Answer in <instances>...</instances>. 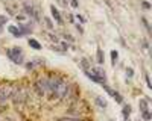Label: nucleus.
<instances>
[{"label": "nucleus", "mask_w": 152, "mask_h": 121, "mask_svg": "<svg viewBox=\"0 0 152 121\" xmlns=\"http://www.w3.org/2000/svg\"><path fill=\"white\" fill-rule=\"evenodd\" d=\"M96 56H97V62H99V64H104V52L100 50V48H97Z\"/></svg>", "instance_id": "nucleus-10"}, {"label": "nucleus", "mask_w": 152, "mask_h": 121, "mask_svg": "<svg viewBox=\"0 0 152 121\" xmlns=\"http://www.w3.org/2000/svg\"><path fill=\"white\" fill-rule=\"evenodd\" d=\"M6 55H8V58L12 60V62H15V64H21L23 62V52H21L20 47H11V48H8Z\"/></svg>", "instance_id": "nucleus-3"}, {"label": "nucleus", "mask_w": 152, "mask_h": 121, "mask_svg": "<svg viewBox=\"0 0 152 121\" xmlns=\"http://www.w3.org/2000/svg\"><path fill=\"white\" fill-rule=\"evenodd\" d=\"M50 11H52V17L56 20V23H58V24H62V18H61V15H59V11H58L53 5L50 6Z\"/></svg>", "instance_id": "nucleus-4"}, {"label": "nucleus", "mask_w": 152, "mask_h": 121, "mask_svg": "<svg viewBox=\"0 0 152 121\" xmlns=\"http://www.w3.org/2000/svg\"><path fill=\"white\" fill-rule=\"evenodd\" d=\"M9 95H11V89H6V88L0 89V102L8 100V99H9Z\"/></svg>", "instance_id": "nucleus-5"}, {"label": "nucleus", "mask_w": 152, "mask_h": 121, "mask_svg": "<svg viewBox=\"0 0 152 121\" xmlns=\"http://www.w3.org/2000/svg\"><path fill=\"white\" fill-rule=\"evenodd\" d=\"M85 74H87V77H90L91 80H94V82H97L100 85H105V82H107L105 71L100 70V68H91L90 71H87Z\"/></svg>", "instance_id": "nucleus-2"}, {"label": "nucleus", "mask_w": 152, "mask_h": 121, "mask_svg": "<svg viewBox=\"0 0 152 121\" xmlns=\"http://www.w3.org/2000/svg\"><path fill=\"white\" fill-rule=\"evenodd\" d=\"M146 83H148V86H149V88H152V85H151V79H149V76H146Z\"/></svg>", "instance_id": "nucleus-18"}, {"label": "nucleus", "mask_w": 152, "mask_h": 121, "mask_svg": "<svg viewBox=\"0 0 152 121\" xmlns=\"http://www.w3.org/2000/svg\"><path fill=\"white\" fill-rule=\"evenodd\" d=\"M138 106H140V111H142L143 114L149 111V107H148V102H146L145 99H142L140 102H138Z\"/></svg>", "instance_id": "nucleus-7"}, {"label": "nucleus", "mask_w": 152, "mask_h": 121, "mask_svg": "<svg viewBox=\"0 0 152 121\" xmlns=\"http://www.w3.org/2000/svg\"><path fill=\"white\" fill-rule=\"evenodd\" d=\"M129 114H131V106L129 104H125L123 106V117H125V120H128Z\"/></svg>", "instance_id": "nucleus-9"}, {"label": "nucleus", "mask_w": 152, "mask_h": 121, "mask_svg": "<svg viewBox=\"0 0 152 121\" xmlns=\"http://www.w3.org/2000/svg\"><path fill=\"white\" fill-rule=\"evenodd\" d=\"M126 74H128V76L131 77V76L134 74V71H132V68H128V70H126Z\"/></svg>", "instance_id": "nucleus-17"}, {"label": "nucleus", "mask_w": 152, "mask_h": 121, "mask_svg": "<svg viewBox=\"0 0 152 121\" xmlns=\"http://www.w3.org/2000/svg\"><path fill=\"white\" fill-rule=\"evenodd\" d=\"M29 45H31V47H34L35 50H40V48H41L40 42H38V41H35V40H29Z\"/></svg>", "instance_id": "nucleus-11"}, {"label": "nucleus", "mask_w": 152, "mask_h": 121, "mask_svg": "<svg viewBox=\"0 0 152 121\" xmlns=\"http://www.w3.org/2000/svg\"><path fill=\"white\" fill-rule=\"evenodd\" d=\"M143 118H145V120H151V114H149V111L143 114Z\"/></svg>", "instance_id": "nucleus-16"}, {"label": "nucleus", "mask_w": 152, "mask_h": 121, "mask_svg": "<svg viewBox=\"0 0 152 121\" xmlns=\"http://www.w3.org/2000/svg\"><path fill=\"white\" fill-rule=\"evenodd\" d=\"M59 121H82V120H79V118H61Z\"/></svg>", "instance_id": "nucleus-14"}, {"label": "nucleus", "mask_w": 152, "mask_h": 121, "mask_svg": "<svg viewBox=\"0 0 152 121\" xmlns=\"http://www.w3.org/2000/svg\"><path fill=\"white\" fill-rule=\"evenodd\" d=\"M44 20H46V24H47V27H49V29H52V27H53V24H52V21H50L49 18H44Z\"/></svg>", "instance_id": "nucleus-15"}, {"label": "nucleus", "mask_w": 152, "mask_h": 121, "mask_svg": "<svg viewBox=\"0 0 152 121\" xmlns=\"http://www.w3.org/2000/svg\"><path fill=\"white\" fill-rule=\"evenodd\" d=\"M49 88H50V94H55L58 99H66L69 95V88L70 85L62 80V79H49Z\"/></svg>", "instance_id": "nucleus-1"}, {"label": "nucleus", "mask_w": 152, "mask_h": 121, "mask_svg": "<svg viewBox=\"0 0 152 121\" xmlns=\"http://www.w3.org/2000/svg\"><path fill=\"white\" fill-rule=\"evenodd\" d=\"M5 21H6V18H5V17H0V23H5Z\"/></svg>", "instance_id": "nucleus-21"}, {"label": "nucleus", "mask_w": 152, "mask_h": 121, "mask_svg": "<svg viewBox=\"0 0 152 121\" xmlns=\"http://www.w3.org/2000/svg\"><path fill=\"white\" fill-rule=\"evenodd\" d=\"M143 8H146V9H149L151 6H149V3H146V2H143Z\"/></svg>", "instance_id": "nucleus-20"}, {"label": "nucleus", "mask_w": 152, "mask_h": 121, "mask_svg": "<svg viewBox=\"0 0 152 121\" xmlns=\"http://www.w3.org/2000/svg\"><path fill=\"white\" fill-rule=\"evenodd\" d=\"M117 56H119V53H117L116 50H113V52H111V58H113V65H116V60H117Z\"/></svg>", "instance_id": "nucleus-13"}, {"label": "nucleus", "mask_w": 152, "mask_h": 121, "mask_svg": "<svg viewBox=\"0 0 152 121\" xmlns=\"http://www.w3.org/2000/svg\"><path fill=\"white\" fill-rule=\"evenodd\" d=\"M94 100H96V103H97V106H99V107H102V109H105V107H107V102H105V100H102L99 95H96V97H94Z\"/></svg>", "instance_id": "nucleus-8"}, {"label": "nucleus", "mask_w": 152, "mask_h": 121, "mask_svg": "<svg viewBox=\"0 0 152 121\" xmlns=\"http://www.w3.org/2000/svg\"><path fill=\"white\" fill-rule=\"evenodd\" d=\"M8 30H9V33H12L14 36H17V38H20V36L23 35V33L20 32V29H18V27H15V26H9V27H8Z\"/></svg>", "instance_id": "nucleus-6"}, {"label": "nucleus", "mask_w": 152, "mask_h": 121, "mask_svg": "<svg viewBox=\"0 0 152 121\" xmlns=\"http://www.w3.org/2000/svg\"><path fill=\"white\" fill-rule=\"evenodd\" d=\"M113 97H114V100H116L117 103H122L123 102V99H122V95L119 94V92H116V91H113V94H111Z\"/></svg>", "instance_id": "nucleus-12"}, {"label": "nucleus", "mask_w": 152, "mask_h": 121, "mask_svg": "<svg viewBox=\"0 0 152 121\" xmlns=\"http://www.w3.org/2000/svg\"><path fill=\"white\" fill-rule=\"evenodd\" d=\"M72 6L73 8H78V2H76V0H72Z\"/></svg>", "instance_id": "nucleus-19"}]
</instances>
